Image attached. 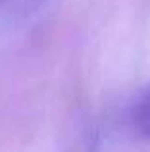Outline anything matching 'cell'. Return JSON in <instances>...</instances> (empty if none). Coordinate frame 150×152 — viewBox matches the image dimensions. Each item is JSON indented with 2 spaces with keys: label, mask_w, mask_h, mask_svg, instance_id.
I'll use <instances>...</instances> for the list:
<instances>
[{
  "label": "cell",
  "mask_w": 150,
  "mask_h": 152,
  "mask_svg": "<svg viewBox=\"0 0 150 152\" xmlns=\"http://www.w3.org/2000/svg\"><path fill=\"white\" fill-rule=\"evenodd\" d=\"M131 123L139 137L150 141V87H146L143 94L137 98L131 112Z\"/></svg>",
  "instance_id": "6da1fadb"
}]
</instances>
